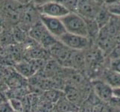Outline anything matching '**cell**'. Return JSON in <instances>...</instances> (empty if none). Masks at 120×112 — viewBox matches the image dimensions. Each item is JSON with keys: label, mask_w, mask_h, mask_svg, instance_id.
<instances>
[{"label": "cell", "mask_w": 120, "mask_h": 112, "mask_svg": "<svg viewBox=\"0 0 120 112\" xmlns=\"http://www.w3.org/2000/svg\"><path fill=\"white\" fill-rule=\"evenodd\" d=\"M67 32L88 37V31L84 19L76 13H69L60 18ZM89 38V37H88Z\"/></svg>", "instance_id": "1"}, {"label": "cell", "mask_w": 120, "mask_h": 112, "mask_svg": "<svg viewBox=\"0 0 120 112\" xmlns=\"http://www.w3.org/2000/svg\"><path fill=\"white\" fill-rule=\"evenodd\" d=\"M40 15L38 8L31 2L24 5L17 26L28 33L31 28L40 20Z\"/></svg>", "instance_id": "2"}, {"label": "cell", "mask_w": 120, "mask_h": 112, "mask_svg": "<svg viewBox=\"0 0 120 112\" xmlns=\"http://www.w3.org/2000/svg\"><path fill=\"white\" fill-rule=\"evenodd\" d=\"M62 43L72 50L85 51L94 44L92 40L86 37L65 33L58 39Z\"/></svg>", "instance_id": "3"}, {"label": "cell", "mask_w": 120, "mask_h": 112, "mask_svg": "<svg viewBox=\"0 0 120 112\" xmlns=\"http://www.w3.org/2000/svg\"><path fill=\"white\" fill-rule=\"evenodd\" d=\"M103 4L96 0H78L76 14L85 19H95Z\"/></svg>", "instance_id": "4"}, {"label": "cell", "mask_w": 120, "mask_h": 112, "mask_svg": "<svg viewBox=\"0 0 120 112\" xmlns=\"http://www.w3.org/2000/svg\"><path fill=\"white\" fill-rule=\"evenodd\" d=\"M91 88L94 94L100 101L108 103L113 96V89L101 78H94L90 80Z\"/></svg>", "instance_id": "5"}, {"label": "cell", "mask_w": 120, "mask_h": 112, "mask_svg": "<svg viewBox=\"0 0 120 112\" xmlns=\"http://www.w3.org/2000/svg\"><path fill=\"white\" fill-rule=\"evenodd\" d=\"M40 20L47 28V30L57 39H59L62 35L67 33V30L60 18L52 17L41 14Z\"/></svg>", "instance_id": "6"}, {"label": "cell", "mask_w": 120, "mask_h": 112, "mask_svg": "<svg viewBox=\"0 0 120 112\" xmlns=\"http://www.w3.org/2000/svg\"><path fill=\"white\" fill-rule=\"evenodd\" d=\"M40 14L52 16V17L62 18L69 14V11L62 6L58 2L55 1L48 2L40 7H37Z\"/></svg>", "instance_id": "7"}, {"label": "cell", "mask_w": 120, "mask_h": 112, "mask_svg": "<svg viewBox=\"0 0 120 112\" xmlns=\"http://www.w3.org/2000/svg\"><path fill=\"white\" fill-rule=\"evenodd\" d=\"M99 78L105 81L113 89L120 88V73L109 67H107L103 71Z\"/></svg>", "instance_id": "8"}, {"label": "cell", "mask_w": 120, "mask_h": 112, "mask_svg": "<svg viewBox=\"0 0 120 112\" xmlns=\"http://www.w3.org/2000/svg\"><path fill=\"white\" fill-rule=\"evenodd\" d=\"M15 70L24 77H31L36 73V69L29 60L23 59L14 65Z\"/></svg>", "instance_id": "9"}, {"label": "cell", "mask_w": 120, "mask_h": 112, "mask_svg": "<svg viewBox=\"0 0 120 112\" xmlns=\"http://www.w3.org/2000/svg\"><path fill=\"white\" fill-rule=\"evenodd\" d=\"M16 44L13 35V28H4L0 33V45L1 48Z\"/></svg>", "instance_id": "10"}, {"label": "cell", "mask_w": 120, "mask_h": 112, "mask_svg": "<svg viewBox=\"0 0 120 112\" xmlns=\"http://www.w3.org/2000/svg\"><path fill=\"white\" fill-rule=\"evenodd\" d=\"M47 31H48L47 28L45 27L43 23L41 22V20H40L38 23H37L34 26L31 28V30L28 32V36L39 43L40 40L42 38V37Z\"/></svg>", "instance_id": "11"}, {"label": "cell", "mask_w": 120, "mask_h": 112, "mask_svg": "<svg viewBox=\"0 0 120 112\" xmlns=\"http://www.w3.org/2000/svg\"><path fill=\"white\" fill-rule=\"evenodd\" d=\"M57 108L59 112H78L79 108L74 105L66 97H60L57 103Z\"/></svg>", "instance_id": "12"}, {"label": "cell", "mask_w": 120, "mask_h": 112, "mask_svg": "<svg viewBox=\"0 0 120 112\" xmlns=\"http://www.w3.org/2000/svg\"><path fill=\"white\" fill-rule=\"evenodd\" d=\"M111 16H112V14L107 11V9L105 7V5H103V8H101V10L99 11V13L96 16V19H95L98 27L100 28V29L103 27H105L106 25L109 23Z\"/></svg>", "instance_id": "13"}, {"label": "cell", "mask_w": 120, "mask_h": 112, "mask_svg": "<svg viewBox=\"0 0 120 112\" xmlns=\"http://www.w3.org/2000/svg\"><path fill=\"white\" fill-rule=\"evenodd\" d=\"M55 2L60 4L69 13H76L78 0H55Z\"/></svg>", "instance_id": "14"}, {"label": "cell", "mask_w": 120, "mask_h": 112, "mask_svg": "<svg viewBox=\"0 0 120 112\" xmlns=\"http://www.w3.org/2000/svg\"><path fill=\"white\" fill-rule=\"evenodd\" d=\"M110 13L116 16H120V1L104 5Z\"/></svg>", "instance_id": "15"}, {"label": "cell", "mask_w": 120, "mask_h": 112, "mask_svg": "<svg viewBox=\"0 0 120 112\" xmlns=\"http://www.w3.org/2000/svg\"><path fill=\"white\" fill-rule=\"evenodd\" d=\"M91 112H112V111L107 103L100 101L92 105Z\"/></svg>", "instance_id": "16"}, {"label": "cell", "mask_w": 120, "mask_h": 112, "mask_svg": "<svg viewBox=\"0 0 120 112\" xmlns=\"http://www.w3.org/2000/svg\"><path fill=\"white\" fill-rule=\"evenodd\" d=\"M108 58L110 60L120 58V43H118L113 48V50L111 51V52L109 54Z\"/></svg>", "instance_id": "17"}, {"label": "cell", "mask_w": 120, "mask_h": 112, "mask_svg": "<svg viewBox=\"0 0 120 112\" xmlns=\"http://www.w3.org/2000/svg\"><path fill=\"white\" fill-rule=\"evenodd\" d=\"M108 67L120 73V58L110 60Z\"/></svg>", "instance_id": "18"}, {"label": "cell", "mask_w": 120, "mask_h": 112, "mask_svg": "<svg viewBox=\"0 0 120 112\" xmlns=\"http://www.w3.org/2000/svg\"><path fill=\"white\" fill-rule=\"evenodd\" d=\"M0 112H14V108L9 103L1 102L0 103Z\"/></svg>", "instance_id": "19"}, {"label": "cell", "mask_w": 120, "mask_h": 112, "mask_svg": "<svg viewBox=\"0 0 120 112\" xmlns=\"http://www.w3.org/2000/svg\"><path fill=\"white\" fill-rule=\"evenodd\" d=\"M53 1H55V0H31V2L33 5H34L36 7H40L48 2H53Z\"/></svg>", "instance_id": "20"}, {"label": "cell", "mask_w": 120, "mask_h": 112, "mask_svg": "<svg viewBox=\"0 0 120 112\" xmlns=\"http://www.w3.org/2000/svg\"><path fill=\"white\" fill-rule=\"evenodd\" d=\"M113 96L120 98V88L113 89Z\"/></svg>", "instance_id": "21"}, {"label": "cell", "mask_w": 120, "mask_h": 112, "mask_svg": "<svg viewBox=\"0 0 120 112\" xmlns=\"http://www.w3.org/2000/svg\"><path fill=\"white\" fill-rule=\"evenodd\" d=\"M14 1L17 2L20 4H22V5H27V4L30 3L31 2V0H14Z\"/></svg>", "instance_id": "22"}, {"label": "cell", "mask_w": 120, "mask_h": 112, "mask_svg": "<svg viewBox=\"0 0 120 112\" xmlns=\"http://www.w3.org/2000/svg\"><path fill=\"white\" fill-rule=\"evenodd\" d=\"M117 1H120V0H102V3H103V5H107V4L113 3Z\"/></svg>", "instance_id": "23"}, {"label": "cell", "mask_w": 120, "mask_h": 112, "mask_svg": "<svg viewBox=\"0 0 120 112\" xmlns=\"http://www.w3.org/2000/svg\"><path fill=\"white\" fill-rule=\"evenodd\" d=\"M3 28H4V25H3V23L2 21V19L1 18H0V33H1L3 30Z\"/></svg>", "instance_id": "24"}, {"label": "cell", "mask_w": 120, "mask_h": 112, "mask_svg": "<svg viewBox=\"0 0 120 112\" xmlns=\"http://www.w3.org/2000/svg\"><path fill=\"white\" fill-rule=\"evenodd\" d=\"M3 2H4V0H0V10H1V7H2Z\"/></svg>", "instance_id": "25"}, {"label": "cell", "mask_w": 120, "mask_h": 112, "mask_svg": "<svg viewBox=\"0 0 120 112\" xmlns=\"http://www.w3.org/2000/svg\"><path fill=\"white\" fill-rule=\"evenodd\" d=\"M96 1H98V2H99L102 3V0H96ZM102 4H103V3H102Z\"/></svg>", "instance_id": "26"}, {"label": "cell", "mask_w": 120, "mask_h": 112, "mask_svg": "<svg viewBox=\"0 0 120 112\" xmlns=\"http://www.w3.org/2000/svg\"><path fill=\"white\" fill-rule=\"evenodd\" d=\"M113 112H120V110L119 111H113Z\"/></svg>", "instance_id": "27"}, {"label": "cell", "mask_w": 120, "mask_h": 112, "mask_svg": "<svg viewBox=\"0 0 120 112\" xmlns=\"http://www.w3.org/2000/svg\"><path fill=\"white\" fill-rule=\"evenodd\" d=\"M2 48H1V45H0V49H1Z\"/></svg>", "instance_id": "28"}]
</instances>
